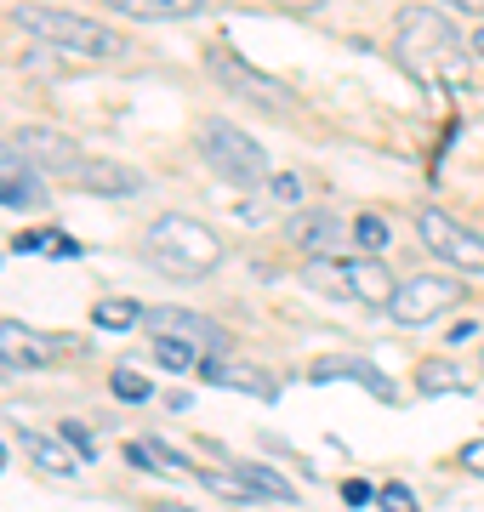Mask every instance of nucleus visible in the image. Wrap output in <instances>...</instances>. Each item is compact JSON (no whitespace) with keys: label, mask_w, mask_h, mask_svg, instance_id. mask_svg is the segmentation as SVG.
<instances>
[{"label":"nucleus","mask_w":484,"mask_h":512,"mask_svg":"<svg viewBox=\"0 0 484 512\" xmlns=\"http://www.w3.org/2000/svg\"><path fill=\"white\" fill-rule=\"evenodd\" d=\"M342 501H348V507H365V501H376V490L365 478H348V484H342Z\"/></svg>","instance_id":"obj_28"},{"label":"nucleus","mask_w":484,"mask_h":512,"mask_svg":"<svg viewBox=\"0 0 484 512\" xmlns=\"http://www.w3.org/2000/svg\"><path fill=\"white\" fill-rule=\"evenodd\" d=\"M12 148L23 154V165H35L40 177H69V171L86 160V148H80L75 137L52 131V126H23L18 137H12Z\"/></svg>","instance_id":"obj_9"},{"label":"nucleus","mask_w":484,"mask_h":512,"mask_svg":"<svg viewBox=\"0 0 484 512\" xmlns=\"http://www.w3.org/2000/svg\"><path fill=\"white\" fill-rule=\"evenodd\" d=\"M114 399H126V404H143V399H154V382H143V376H137V370H114Z\"/></svg>","instance_id":"obj_23"},{"label":"nucleus","mask_w":484,"mask_h":512,"mask_svg":"<svg viewBox=\"0 0 484 512\" xmlns=\"http://www.w3.org/2000/svg\"><path fill=\"white\" fill-rule=\"evenodd\" d=\"M302 285L319 296H336V302H359V308H388L399 279L376 262V256H308L302 268Z\"/></svg>","instance_id":"obj_4"},{"label":"nucleus","mask_w":484,"mask_h":512,"mask_svg":"<svg viewBox=\"0 0 484 512\" xmlns=\"http://www.w3.org/2000/svg\"><path fill=\"white\" fill-rule=\"evenodd\" d=\"M456 461H462L467 473H484V439H467L462 450H456Z\"/></svg>","instance_id":"obj_27"},{"label":"nucleus","mask_w":484,"mask_h":512,"mask_svg":"<svg viewBox=\"0 0 484 512\" xmlns=\"http://www.w3.org/2000/svg\"><path fill=\"white\" fill-rule=\"evenodd\" d=\"M393 52L410 74L422 80H456L462 74V35L445 12L433 6H405L399 23H393Z\"/></svg>","instance_id":"obj_2"},{"label":"nucleus","mask_w":484,"mask_h":512,"mask_svg":"<svg viewBox=\"0 0 484 512\" xmlns=\"http://www.w3.org/2000/svg\"><path fill=\"white\" fill-rule=\"evenodd\" d=\"M354 245L365 256H376L382 245H388V222L376 217V211H359V217H354Z\"/></svg>","instance_id":"obj_22"},{"label":"nucleus","mask_w":484,"mask_h":512,"mask_svg":"<svg viewBox=\"0 0 484 512\" xmlns=\"http://www.w3.org/2000/svg\"><path fill=\"white\" fill-rule=\"evenodd\" d=\"M86 245H80L75 234H52V256H80Z\"/></svg>","instance_id":"obj_30"},{"label":"nucleus","mask_w":484,"mask_h":512,"mask_svg":"<svg viewBox=\"0 0 484 512\" xmlns=\"http://www.w3.org/2000/svg\"><path fill=\"white\" fill-rule=\"evenodd\" d=\"M12 18H18L23 35L46 40V46H63V52H75V57H97V63H114V57H126V40L114 35V29H103V23H92V18H80V12H69V6L23 0Z\"/></svg>","instance_id":"obj_3"},{"label":"nucleus","mask_w":484,"mask_h":512,"mask_svg":"<svg viewBox=\"0 0 484 512\" xmlns=\"http://www.w3.org/2000/svg\"><path fill=\"white\" fill-rule=\"evenodd\" d=\"M268 194H274L280 205H302L308 188H302V177H291V171H274V177H268Z\"/></svg>","instance_id":"obj_24"},{"label":"nucleus","mask_w":484,"mask_h":512,"mask_svg":"<svg viewBox=\"0 0 484 512\" xmlns=\"http://www.w3.org/2000/svg\"><path fill=\"white\" fill-rule=\"evenodd\" d=\"M143 313L149 308H137L131 296H103V302H92V325L97 330H131V325H143Z\"/></svg>","instance_id":"obj_20"},{"label":"nucleus","mask_w":484,"mask_h":512,"mask_svg":"<svg viewBox=\"0 0 484 512\" xmlns=\"http://www.w3.org/2000/svg\"><path fill=\"white\" fill-rule=\"evenodd\" d=\"M285 239H291L297 251H308V256H342L348 245H354V222L331 217V211H297L291 228H285Z\"/></svg>","instance_id":"obj_11"},{"label":"nucleus","mask_w":484,"mask_h":512,"mask_svg":"<svg viewBox=\"0 0 484 512\" xmlns=\"http://www.w3.org/2000/svg\"><path fill=\"white\" fill-rule=\"evenodd\" d=\"M149 336H177V342H194L200 353H228V330L211 325L205 313H188V308H149L143 313Z\"/></svg>","instance_id":"obj_10"},{"label":"nucleus","mask_w":484,"mask_h":512,"mask_svg":"<svg viewBox=\"0 0 484 512\" xmlns=\"http://www.w3.org/2000/svg\"><path fill=\"white\" fill-rule=\"evenodd\" d=\"M69 188H80V194H103V200H126V194H137L143 188V177L131 171V165L120 160H103V154H86V160L63 177Z\"/></svg>","instance_id":"obj_12"},{"label":"nucleus","mask_w":484,"mask_h":512,"mask_svg":"<svg viewBox=\"0 0 484 512\" xmlns=\"http://www.w3.org/2000/svg\"><path fill=\"white\" fill-rule=\"evenodd\" d=\"M12 251H18V256H35V251H52V234H18V239H12Z\"/></svg>","instance_id":"obj_29"},{"label":"nucleus","mask_w":484,"mask_h":512,"mask_svg":"<svg viewBox=\"0 0 484 512\" xmlns=\"http://www.w3.org/2000/svg\"><path fill=\"white\" fill-rule=\"evenodd\" d=\"M308 382H359L376 404H393V399H399V387H393L382 370L365 365V359H348V353H325V359H314V365H308Z\"/></svg>","instance_id":"obj_13"},{"label":"nucleus","mask_w":484,"mask_h":512,"mask_svg":"<svg viewBox=\"0 0 484 512\" xmlns=\"http://www.w3.org/2000/svg\"><path fill=\"white\" fill-rule=\"evenodd\" d=\"M205 353L194 348V342H177V336H154V365H166V370H194Z\"/></svg>","instance_id":"obj_21"},{"label":"nucleus","mask_w":484,"mask_h":512,"mask_svg":"<svg viewBox=\"0 0 484 512\" xmlns=\"http://www.w3.org/2000/svg\"><path fill=\"white\" fill-rule=\"evenodd\" d=\"M52 342L40 336V330H29L23 319H0V365L12 370H35V365H52Z\"/></svg>","instance_id":"obj_14"},{"label":"nucleus","mask_w":484,"mask_h":512,"mask_svg":"<svg viewBox=\"0 0 484 512\" xmlns=\"http://www.w3.org/2000/svg\"><path fill=\"white\" fill-rule=\"evenodd\" d=\"M57 433H63V439H69V450H75L80 461H92V456H97L92 433H86V427H80V421H63V427H57Z\"/></svg>","instance_id":"obj_26"},{"label":"nucleus","mask_w":484,"mask_h":512,"mask_svg":"<svg viewBox=\"0 0 484 512\" xmlns=\"http://www.w3.org/2000/svg\"><path fill=\"white\" fill-rule=\"evenodd\" d=\"M18 165H23V154L12 143H0V177H6V171H18Z\"/></svg>","instance_id":"obj_32"},{"label":"nucleus","mask_w":484,"mask_h":512,"mask_svg":"<svg viewBox=\"0 0 484 512\" xmlns=\"http://www.w3.org/2000/svg\"><path fill=\"white\" fill-rule=\"evenodd\" d=\"M268 6H280V12H319L325 0H268Z\"/></svg>","instance_id":"obj_31"},{"label":"nucleus","mask_w":484,"mask_h":512,"mask_svg":"<svg viewBox=\"0 0 484 512\" xmlns=\"http://www.w3.org/2000/svg\"><path fill=\"white\" fill-rule=\"evenodd\" d=\"M120 18H143V23H171V18H194L205 0H103Z\"/></svg>","instance_id":"obj_17"},{"label":"nucleus","mask_w":484,"mask_h":512,"mask_svg":"<svg viewBox=\"0 0 484 512\" xmlns=\"http://www.w3.org/2000/svg\"><path fill=\"white\" fill-rule=\"evenodd\" d=\"M456 12H467V18H484V0H450Z\"/></svg>","instance_id":"obj_33"},{"label":"nucleus","mask_w":484,"mask_h":512,"mask_svg":"<svg viewBox=\"0 0 484 512\" xmlns=\"http://www.w3.org/2000/svg\"><path fill=\"white\" fill-rule=\"evenodd\" d=\"M205 376V382H223V387H240V393H251V399H274L280 387H274V376L268 370H251V365H234L228 353H205L200 365H194Z\"/></svg>","instance_id":"obj_15"},{"label":"nucleus","mask_w":484,"mask_h":512,"mask_svg":"<svg viewBox=\"0 0 484 512\" xmlns=\"http://www.w3.org/2000/svg\"><path fill=\"white\" fill-rule=\"evenodd\" d=\"M0 473H6V444H0Z\"/></svg>","instance_id":"obj_36"},{"label":"nucleus","mask_w":484,"mask_h":512,"mask_svg":"<svg viewBox=\"0 0 484 512\" xmlns=\"http://www.w3.org/2000/svg\"><path fill=\"white\" fill-rule=\"evenodd\" d=\"M416 234H422V245H428L445 268H456V274H484V234L462 228V222L445 217L439 205H422V211H416Z\"/></svg>","instance_id":"obj_7"},{"label":"nucleus","mask_w":484,"mask_h":512,"mask_svg":"<svg viewBox=\"0 0 484 512\" xmlns=\"http://www.w3.org/2000/svg\"><path fill=\"white\" fill-rule=\"evenodd\" d=\"M473 57H484V29H479V35H473Z\"/></svg>","instance_id":"obj_34"},{"label":"nucleus","mask_w":484,"mask_h":512,"mask_svg":"<svg viewBox=\"0 0 484 512\" xmlns=\"http://www.w3.org/2000/svg\"><path fill=\"white\" fill-rule=\"evenodd\" d=\"M46 194H40V171L35 165H18V171H6L0 177V205H12V211H29V205H40Z\"/></svg>","instance_id":"obj_18"},{"label":"nucleus","mask_w":484,"mask_h":512,"mask_svg":"<svg viewBox=\"0 0 484 512\" xmlns=\"http://www.w3.org/2000/svg\"><path fill=\"white\" fill-rule=\"evenodd\" d=\"M376 507L382 512H416V495H410L405 484H382V490H376Z\"/></svg>","instance_id":"obj_25"},{"label":"nucleus","mask_w":484,"mask_h":512,"mask_svg":"<svg viewBox=\"0 0 484 512\" xmlns=\"http://www.w3.org/2000/svg\"><path fill=\"white\" fill-rule=\"evenodd\" d=\"M154 512H194V507H171V501H160V507H154Z\"/></svg>","instance_id":"obj_35"},{"label":"nucleus","mask_w":484,"mask_h":512,"mask_svg":"<svg viewBox=\"0 0 484 512\" xmlns=\"http://www.w3.org/2000/svg\"><path fill=\"white\" fill-rule=\"evenodd\" d=\"M143 256H149L154 274H166V279H205L217 262H223V239L211 234L200 217L166 211V217L149 222V234H143Z\"/></svg>","instance_id":"obj_1"},{"label":"nucleus","mask_w":484,"mask_h":512,"mask_svg":"<svg viewBox=\"0 0 484 512\" xmlns=\"http://www.w3.org/2000/svg\"><path fill=\"white\" fill-rule=\"evenodd\" d=\"M18 444H23V456L35 461L46 478H75L80 456L69 450V439H63V433H35V427H29V433H18Z\"/></svg>","instance_id":"obj_16"},{"label":"nucleus","mask_w":484,"mask_h":512,"mask_svg":"<svg viewBox=\"0 0 484 512\" xmlns=\"http://www.w3.org/2000/svg\"><path fill=\"white\" fill-rule=\"evenodd\" d=\"M205 69H211V80H217L223 92L245 97V103H257V109H274V114L297 109V92H291L285 80H274V74L251 69L234 46H211V52H205Z\"/></svg>","instance_id":"obj_6"},{"label":"nucleus","mask_w":484,"mask_h":512,"mask_svg":"<svg viewBox=\"0 0 484 512\" xmlns=\"http://www.w3.org/2000/svg\"><path fill=\"white\" fill-rule=\"evenodd\" d=\"M479 370H484V359H479Z\"/></svg>","instance_id":"obj_37"},{"label":"nucleus","mask_w":484,"mask_h":512,"mask_svg":"<svg viewBox=\"0 0 484 512\" xmlns=\"http://www.w3.org/2000/svg\"><path fill=\"white\" fill-rule=\"evenodd\" d=\"M194 148H200V160L223 177V183H234V188H257V183H268L274 171H268V154H262V143L251 137V131H240L234 120H200L194 126Z\"/></svg>","instance_id":"obj_5"},{"label":"nucleus","mask_w":484,"mask_h":512,"mask_svg":"<svg viewBox=\"0 0 484 512\" xmlns=\"http://www.w3.org/2000/svg\"><path fill=\"white\" fill-rule=\"evenodd\" d=\"M462 370L450 365V359H422V365H416V393H422V399H439V393H462Z\"/></svg>","instance_id":"obj_19"},{"label":"nucleus","mask_w":484,"mask_h":512,"mask_svg":"<svg viewBox=\"0 0 484 512\" xmlns=\"http://www.w3.org/2000/svg\"><path fill=\"white\" fill-rule=\"evenodd\" d=\"M462 296L467 291L450 274H416V279H405V285L393 291L388 313L399 319V325H433V319H439V313H450Z\"/></svg>","instance_id":"obj_8"}]
</instances>
